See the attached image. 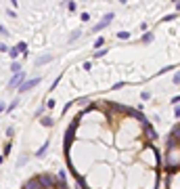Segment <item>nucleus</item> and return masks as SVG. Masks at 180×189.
Instances as JSON below:
<instances>
[{
    "label": "nucleus",
    "mask_w": 180,
    "mask_h": 189,
    "mask_svg": "<svg viewBox=\"0 0 180 189\" xmlns=\"http://www.w3.org/2000/svg\"><path fill=\"white\" fill-rule=\"evenodd\" d=\"M113 19H115V15H113V13H107V15H105V17H103L96 25H92V32H101V30H105L107 25H111V21H113Z\"/></svg>",
    "instance_id": "f257e3e1"
},
{
    "label": "nucleus",
    "mask_w": 180,
    "mask_h": 189,
    "mask_svg": "<svg viewBox=\"0 0 180 189\" xmlns=\"http://www.w3.org/2000/svg\"><path fill=\"white\" fill-rule=\"evenodd\" d=\"M40 84V76L38 78H29V80H25V82H21L19 86H17V91L19 93H27V91H32L34 86H38Z\"/></svg>",
    "instance_id": "f03ea898"
},
{
    "label": "nucleus",
    "mask_w": 180,
    "mask_h": 189,
    "mask_svg": "<svg viewBox=\"0 0 180 189\" xmlns=\"http://www.w3.org/2000/svg\"><path fill=\"white\" fill-rule=\"evenodd\" d=\"M36 179H38V183L42 185V189L57 187V181H54V177H52V175H38Z\"/></svg>",
    "instance_id": "7ed1b4c3"
},
{
    "label": "nucleus",
    "mask_w": 180,
    "mask_h": 189,
    "mask_svg": "<svg viewBox=\"0 0 180 189\" xmlns=\"http://www.w3.org/2000/svg\"><path fill=\"white\" fill-rule=\"evenodd\" d=\"M21 82H25V72H23V69H21L19 74H15V76L11 78V82H8V86H11V88H17V86H19Z\"/></svg>",
    "instance_id": "20e7f679"
},
{
    "label": "nucleus",
    "mask_w": 180,
    "mask_h": 189,
    "mask_svg": "<svg viewBox=\"0 0 180 189\" xmlns=\"http://www.w3.org/2000/svg\"><path fill=\"white\" fill-rule=\"evenodd\" d=\"M21 189H42V185L38 183V179H36V177H32L29 181H25V183H23V187H21Z\"/></svg>",
    "instance_id": "39448f33"
},
{
    "label": "nucleus",
    "mask_w": 180,
    "mask_h": 189,
    "mask_svg": "<svg viewBox=\"0 0 180 189\" xmlns=\"http://www.w3.org/2000/svg\"><path fill=\"white\" fill-rule=\"evenodd\" d=\"M48 147H50V141H44L42 145H40V149L36 151V155H38V158H44L46 151H48Z\"/></svg>",
    "instance_id": "423d86ee"
},
{
    "label": "nucleus",
    "mask_w": 180,
    "mask_h": 189,
    "mask_svg": "<svg viewBox=\"0 0 180 189\" xmlns=\"http://www.w3.org/2000/svg\"><path fill=\"white\" fill-rule=\"evenodd\" d=\"M52 61V55H42L40 59H36V67H40V65H46V63H50Z\"/></svg>",
    "instance_id": "0eeeda50"
},
{
    "label": "nucleus",
    "mask_w": 180,
    "mask_h": 189,
    "mask_svg": "<svg viewBox=\"0 0 180 189\" xmlns=\"http://www.w3.org/2000/svg\"><path fill=\"white\" fill-rule=\"evenodd\" d=\"M40 124L46 126V128H52V126H54V120H52L50 116H44V118H40Z\"/></svg>",
    "instance_id": "6e6552de"
},
{
    "label": "nucleus",
    "mask_w": 180,
    "mask_h": 189,
    "mask_svg": "<svg viewBox=\"0 0 180 189\" xmlns=\"http://www.w3.org/2000/svg\"><path fill=\"white\" fill-rule=\"evenodd\" d=\"M8 55H11L13 61H17V57H19L21 53H19V48H17V46H11V48H8Z\"/></svg>",
    "instance_id": "1a4fd4ad"
},
{
    "label": "nucleus",
    "mask_w": 180,
    "mask_h": 189,
    "mask_svg": "<svg viewBox=\"0 0 180 189\" xmlns=\"http://www.w3.org/2000/svg\"><path fill=\"white\" fill-rule=\"evenodd\" d=\"M80 36H82V30H76V32H73V34H71V36H69V40H67V42H69V44H71V42H76V40H78V38H80Z\"/></svg>",
    "instance_id": "9d476101"
},
{
    "label": "nucleus",
    "mask_w": 180,
    "mask_h": 189,
    "mask_svg": "<svg viewBox=\"0 0 180 189\" xmlns=\"http://www.w3.org/2000/svg\"><path fill=\"white\" fill-rule=\"evenodd\" d=\"M11 72H13V74H19V72H21V63H19V61H13V63H11Z\"/></svg>",
    "instance_id": "9b49d317"
},
{
    "label": "nucleus",
    "mask_w": 180,
    "mask_h": 189,
    "mask_svg": "<svg viewBox=\"0 0 180 189\" xmlns=\"http://www.w3.org/2000/svg\"><path fill=\"white\" fill-rule=\"evenodd\" d=\"M151 40H153V34H151V32H147V34H144V36L140 38V42H142V44H149Z\"/></svg>",
    "instance_id": "f8f14e48"
},
{
    "label": "nucleus",
    "mask_w": 180,
    "mask_h": 189,
    "mask_svg": "<svg viewBox=\"0 0 180 189\" xmlns=\"http://www.w3.org/2000/svg\"><path fill=\"white\" fill-rule=\"evenodd\" d=\"M17 105H19V99H15V101H13V103L4 109V111H6V114H11V111H15V109H17Z\"/></svg>",
    "instance_id": "ddd939ff"
},
{
    "label": "nucleus",
    "mask_w": 180,
    "mask_h": 189,
    "mask_svg": "<svg viewBox=\"0 0 180 189\" xmlns=\"http://www.w3.org/2000/svg\"><path fill=\"white\" fill-rule=\"evenodd\" d=\"M27 160H29V155H21V158L17 160V168H21L23 164H27Z\"/></svg>",
    "instance_id": "4468645a"
},
{
    "label": "nucleus",
    "mask_w": 180,
    "mask_h": 189,
    "mask_svg": "<svg viewBox=\"0 0 180 189\" xmlns=\"http://www.w3.org/2000/svg\"><path fill=\"white\" fill-rule=\"evenodd\" d=\"M103 44H105V38H103V36H98V38L94 40V48H101Z\"/></svg>",
    "instance_id": "2eb2a0df"
},
{
    "label": "nucleus",
    "mask_w": 180,
    "mask_h": 189,
    "mask_svg": "<svg viewBox=\"0 0 180 189\" xmlns=\"http://www.w3.org/2000/svg\"><path fill=\"white\" fill-rule=\"evenodd\" d=\"M117 38H119V40H130V32H119Z\"/></svg>",
    "instance_id": "dca6fc26"
},
{
    "label": "nucleus",
    "mask_w": 180,
    "mask_h": 189,
    "mask_svg": "<svg viewBox=\"0 0 180 189\" xmlns=\"http://www.w3.org/2000/svg\"><path fill=\"white\" fill-rule=\"evenodd\" d=\"M105 53H107V48H98V50L94 53V57H96V59H101V57H105Z\"/></svg>",
    "instance_id": "f3484780"
},
{
    "label": "nucleus",
    "mask_w": 180,
    "mask_h": 189,
    "mask_svg": "<svg viewBox=\"0 0 180 189\" xmlns=\"http://www.w3.org/2000/svg\"><path fill=\"white\" fill-rule=\"evenodd\" d=\"M11 149H13V143H6V145H4V153H2V155L6 158V155L11 153Z\"/></svg>",
    "instance_id": "a211bd4d"
},
{
    "label": "nucleus",
    "mask_w": 180,
    "mask_h": 189,
    "mask_svg": "<svg viewBox=\"0 0 180 189\" xmlns=\"http://www.w3.org/2000/svg\"><path fill=\"white\" fill-rule=\"evenodd\" d=\"M140 97H142V101H149V99H151V93H149V91H142Z\"/></svg>",
    "instance_id": "6ab92c4d"
},
{
    "label": "nucleus",
    "mask_w": 180,
    "mask_h": 189,
    "mask_svg": "<svg viewBox=\"0 0 180 189\" xmlns=\"http://www.w3.org/2000/svg\"><path fill=\"white\" fill-rule=\"evenodd\" d=\"M67 8H69V11H71V13H73V11H76V8H78V4H76V2H67Z\"/></svg>",
    "instance_id": "aec40b11"
},
{
    "label": "nucleus",
    "mask_w": 180,
    "mask_h": 189,
    "mask_svg": "<svg viewBox=\"0 0 180 189\" xmlns=\"http://www.w3.org/2000/svg\"><path fill=\"white\" fill-rule=\"evenodd\" d=\"M174 19H176V15H166V17H163L166 23H170V21H174Z\"/></svg>",
    "instance_id": "412c9836"
},
{
    "label": "nucleus",
    "mask_w": 180,
    "mask_h": 189,
    "mask_svg": "<svg viewBox=\"0 0 180 189\" xmlns=\"http://www.w3.org/2000/svg\"><path fill=\"white\" fill-rule=\"evenodd\" d=\"M0 34H2V36H4V38H6V36H8V30H6V27H4V25H2V23H0Z\"/></svg>",
    "instance_id": "4be33fe9"
},
{
    "label": "nucleus",
    "mask_w": 180,
    "mask_h": 189,
    "mask_svg": "<svg viewBox=\"0 0 180 189\" xmlns=\"http://www.w3.org/2000/svg\"><path fill=\"white\" fill-rule=\"evenodd\" d=\"M44 105H40V107H38V109H36V118H38V116H42V114H44Z\"/></svg>",
    "instance_id": "5701e85b"
},
{
    "label": "nucleus",
    "mask_w": 180,
    "mask_h": 189,
    "mask_svg": "<svg viewBox=\"0 0 180 189\" xmlns=\"http://www.w3.org/2000/svg\"><path fill=\"white\" fill-rule=\"evenodd\" d=\"M44 107H54V99H48L44 103Z\"/></svg>",
    "instance_id": "b1692460"
},
{
    "label": "nucleus",
    "mask_w": 180,
    "mask_h": 189,
    "mask_svg": "<svg viewBox=\"0 0 180 189\" xmlns=\"http://www.w3.org/2000/svg\"><path fill=\"white\" fill-rule=\"evenodd\" d=\"M0 53H8V46L4 42H0Z\"/></svg>",
    "instance_id": "393cba45"
},
{
    "label": "nucleus",
    "mask_w": 180,
    "mask_h": 189,
    "mask_svg": "<svg viewBox=\"0 0 180 189\" xmlns=\"http://www.w3.org/2000/svg\"><path fill=\"white\" fill-rule=\"evenodd\" d=\"M6 135H8V137H13V135H15V128H13V126H8V128H6Z\"/></svg>",
    "instance_id": "a878e982"
},
{
    "label": "nucleus",
    "mask_w": 180,
    "mask_h": 189,
    "mask_svg": "<svg viewBox=\"0 0 180 189\" xmlns=\"http://www.w3.org/2000/svg\"><path fill=\"white\" fill-rule=\"evenodd\" d=\"M178 82H180V74L178 72H174V84H178Z\"/></svg>",
    "instance_id": "bb28decb"
},
{
    "label": "nucleus",
    "mask_w": 180,
    "mask_h": 189,
    "mask_svg": "<svg viewBox=\"0 0 180 189\" xmlns=\"http://www.w3.org/2000/svg\"><path fill=\"white\" fill-rule=\"evenodd\" d=\"M82 67H84V69H90L92 65H90V61H84V63H82Z\"/></svg>",
    "instance_id": "cd10ccee"
},
{
    "label": "nucleus",
    "mask_w": 180,
    "mask_h": 189,
    "mask_svg": "<svg viewBox=\"0 0 180 189\" xmlns=\"http://www.w3.org/2000/svg\"><path fill=\"white\" fill-rule=\"evenodd\" d=\"M4 109H6V107H4V103H0V114H2Z\"/></svg>",
    "instance_id": "c85d7f7f"
},
{
    "label": "nucleus",
    "mask_w": 180,
    "mask_h": 189,
    "mask_svg": "<svg viewBox=\"0 0 180 189\" xmlns=\"http://www.w3.org/2000/svg\"><path fill=\"white\" fill-rule=\"evenodd\" d=\"M2 162H4V155H0V164H2Z\"/></svg>",
    "instance_id": "c756f323"
}]
</instances>
